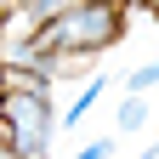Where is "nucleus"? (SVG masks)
<instances>
[{
	"mask_svg": "<svg viewBox=\"0 0 159 159\" xmlns=\"http://www.w3.org/2000/svg\"><path fill=\"white\" fill-rule=\"evenodd\" d=\"M142 6H148V11H153V23H159V0H142Z\"/></svg>",
	"mask_w": 159,
	"mask_h": 159,
	"instance_id": "8",
	"label": "nucleus"
},
{
	"mask_svg": "<svg viewBox=\"0 0 159 159\" xmlns=\"http://www.w3.org/2000/svg\"><path fill=\"white\" fill-rule=\"evenodd\" d=\"M57 119H63V114H51L46 80H17V85L0 97V136L11 142L17 159H51Z\"/></svg>",
	"mask_w": 159,
	"mask_h": 159,
	"instance_id": "2",
	"label": "nucleus"
},
{
	"mask_svg": "<svg viewBox=\"0 0 159 159\" xmlns=\"http://www.w3.org/2000/svg\"><path fill=\"white\" fill-rule=\"evenodd\" d=\"M102 85H108V80H102V74H91L85 85L74 91V102H68V114H63V125H74V131H80V119H85V114L97 108V97H102Z\"/></svg>",
	"mask_w": 159,
	"mask_h": 159,
	"instance_id": "3",
	"label": "nucleus"
},
{
	"mask_svg": "<svg viewBox=\"0 0 159 159\" xmlns=\"http://www.w3.org/2000/svg\"><path fill=\"white\" fill-rule=\"evenodd\" d=\"M0 97H6V68H0Z\"/></svg>",
	"mask_w": 159,
	"mask_h": 159,
	"instance_id": "9",
	"label": "nucleus"
},
{
	"mask_svg": "<svg viewBox=\"0 0 159 159\" xmlns=\"http://www.w3.org/2000/svg\"><path fill=\"white\" fill-rule=\"evenodd\" d=\"M108 153H114V142H108V136H97V142H85L74 159H108Z\"/></svg>",
	"mask_w": 159,
	"mask_h": 159,
	"instance_id": "6",
	"label": "nucleus"
},
{
	"mask_svg": "<svg viewBox=\"0 0 159 159\" xmlns=\"http://www.w3.org/2000/svg\"><path fill=\"white\" fill-rule=\"evenodd\" d=\"M119 6L114 0H74V6H63L57 17H46V23L34 29V46L23 57H40V68L57 74L51 63L57 57H97L102 46H114L119 40Z\"/></svg>",
	"mask_w": 159,
	"mask_h": 159,
	"instance_id": "1",
	"label": "nucleus"
},
{
	"mask_svg": "<svg viewBox=\"0 0 159 159\" xmlns=\"http://www.w3.org/2000/svg\"><path fill=\"white\" fill-rule=\"evenodd\" d=\"M153 85H159V63H142V68L125 80V91H153Z\"/></svg>",
	"mask_w": 159,
	"mask_h": 159,
	"instance_id": "5",
	"label": "nucleus"
},
{
	"mask_svg": "<svg viewBox=\"0 0 159 159\" xmlns=\"http://www.w3.org/2000/svg\"><path fill=\"white\" fill-rule=\"evenodd\" d=\"M6 6H11V0H0V11H6Z\"/></svg>",
	"mask_w": 159,
	"mask_h": 159,
	"instance_id": "10",
	"label": "nucleus"
},
{
	"mask_svg": "<svg viewBox=\"0 0 159 159\" xmlns=\"http://www.w3.org/2000/svg\"><path fill=\"white\" fill-rule=\"evenodd\" d=\"M148 125V102H142V91H125V102L114 108V131H142Z\"/></svg>",
	"mask_w": 159,
	"mask_h": 159,
	"instance_id": "4",
	"label": "nucleus"
},
{
	"mask_svg": "<svg viewBox=\"0 0 159 159\" xmlns=\"http://www.w3.org/2000/svg\"><path fill=\"white\" fill-rule=\"evenodd\" d=\"M0 159H17V153H11V142H6V136H0Z\"/></svg>",
	"mask_w": 159,
	"mask_h": 159,
	"instance_id": "7",
	"label": "nucleus"
}]
</instances>
